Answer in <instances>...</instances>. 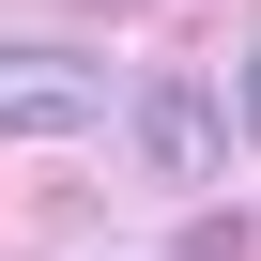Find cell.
<instances>
[{
	"mask_svg": "<svg viewBox=\"0 0 261 261\" xmlns=\"http://www.w3.org/2000/svg\"><path fill=\"white\" fill-rule=\"evenodd\" d=\"M123 139H139V169H154V200H200L215 169H230V139H246V123L200 92V77H139V92H123Z\"/></svg>",
	"mask_w": 261,
	"mask_h": 261,
	"instance_id": "obj_1",
	"label": "cell"
},
{
	"mask_svg": "<svg viewBox=\"0 0 261 261\" xmlns=\"http://www.w3.org/2000/svg\"><path fill=\"white\" fill-rule=\"evenodd\" d=\"M77 123H108V62L0 31V139H77Z\"/></svg>",
	"mask_w": 261,
	"mask_h": 261,
	"instance_id": "obj_2",
	"label": "cell"
},
{
	"mask_svg": "<svg viewBox=\"0 0 261 261\" xmlns=\"http://www.w3.org/2000/svg\"><path fill=\"white\" fill-rule=\"evenodd\" d=\"M185 261H261V215H200V230H185Z\"/></svg>",
	"mask_w": 261,
	"mask_h": 261,
	"instance_id": "obj_3",
	"label": "cell"
},
{
	"mask_svg": "<svg viewBox=\"0 0 261 261\" xmlns=\"http://www.w3.org/2000/svg\"><path fill=\"white\" fill-rule=\"evenodd\" d=\"M230 123H246V139H261V46H246V92H230Z\"/></svg>",
	"mask_w": 261,
	"mask_h": 261,
	"instance_id": "obj_4",
	"label": "cell"
}]
</instances>
